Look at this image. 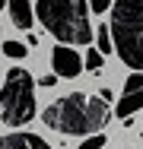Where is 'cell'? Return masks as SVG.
Segmentation results:
<instances>
[{"label": "cell", "mask_w": 143, "mask_h": 149, "mask_svg": "<svg viewBox=\"0 0 143 149\" xmlns=\"http://www.w3.org/2000/svg\"><path fill=\"white\" fill-rule=\"evenodd\" d=\"M41 120L64 136L86 140V136H95L108 127L111 108H108L105 98H92L86 92H67L41 111Z\"/></svg>", "instance_id": "cell-1"}, {"label": "cell", "mask_w": 143, "mask_h": 149, "mask_svg": "<svg viewBox=\"0 0 143 149\" xmlns=\"http://www.w3.org/2000/svg\"><path fill=\"white\" fill-rule=\"evenodd\" d=\"M35 16L60 45L83 48L92 41L89 26V0H38Z\"/></svg>", "instance_id": "cell-2"}, {"label": "cell", "mask_w": 143, "mask_h": 149, "mask_svg": "<svg viewBox=\"0 0 143 149\" xmlns=\"http://www.w3.org/2000/svg\"><path fill=\"white\" fill-rule=\"evenodd\" d=\"M108 26L121 63L143 73V0H114Z\"/></svg>", "instance_id": "cell-3"}, {"label": "cell", "mask_w": 143, "mask_h": 149, "mask_svg": "<svg viewBox=\"0 0 143 149\" xmlns=\"http://www.w3.org/2000/svg\"><path fill=\"white\" fill-rule=\"evenodd\" d=\"M35 118V79L26 67H13L0 86V120L22 127Z\"/></svg>", "instance_id": "cell-4"}, {"label": "cell", "mask_w": 143, "mask_h": 149, "mask_svg": "<svg viewBox=\"0 0 143 149\" xmlns=\"http://www.w3.org/2000/svg\"><path fill=\"white\" fill-rule=\"evenodd\" d=\"M143 108V73H130L127 83H124V92L114 105V114L121 120H130L137 111Z\"/></svg>", "instance_id": "cell-5"}, {"label": "cell", "mask_w": 143, "mask_h": 149, "mask_svg": "<svg viewBox=\"0 0 143 149\" xmlns=\"http://www.w3.org/2000/svg\"><path fill=\"white\" fill-rule=\"evenodd\" d=\"M51 67H54V73L60 79H76L80 73H83L86 60L76 54V48H70V45H57L54 51H51Z\"/></svg>", "instance_id": "cell-6"}, {"label": "cell", "mask_w": 143, "mask_h": 149, "mask_svg": "<svg viewBox=\"0 0 143 149\" xmlns=\"http://www.w3.org/2000/svg\"><path fill=\"white\" fill-rule=\"evenodd\" d=\"M0 149H54V146H48L38 133H29V130H13V133L0 136Z\"/></svg>", "instance_id": "cell-7"}, {"label": "cell", "mask_w": 143, "mask_h": 149, "mask_svg": "<svg viewBox=\"0 0 143 149\" xmlns=\"http://www.w3.org/2000/svg\"><path fill=\"white\" fill-rule=\"evenodd\" d=\"M6 10H10V19L16 29H32V22H35V3L32 0H6Z\"/></svg>", "instance_id": "cell-8"}, {"label": "cell", "mask_w": 143, "mask_h": 149, "mask_svg": "<svg viewBox=\"0 0 143 149\" xmlns=\"http://www.w3.org/2000/svg\"><path fill=\"white\" fill-rule=\"evenodd\" d=\"M95 41H99L95 48H99L102 54H111V51H114V38H111V26H108V22H105V26H99V32H95Z\"/></svg>", "instance_id": "cell-9"}, {"label": "cell", "mask_w": 143, "mask_h": 149, "mask_svg": "<svg viewBox=\"0 0 143 149\" xmlns=\"http://www.w3.org/2000/svg\"><path fill=\"white\" fill-rule=\"evenodd\" d=\"M0 51H3V57H10V60H22L29 54V45H22V41H10V38H6Z\"/></svg>", "instance_id": "cell-10"}, {"label": "cell", "mask_w": 143, "mask_h": 149, "mask_svg": "<svg viewBox=\"0 0 143 149\" xmlns=\"http://www.w3.org/2000/svg\"><path fill=\"white\" fill-rule=\"evenodd\" d=\"M83 60H86V67H89V70H102V63H105V54H102L99 48H89Z\"/></svg>", "instance_id": "cell-11"}, {"label": "cell", "mask_w": 143, "mask_h": 149, "mask_svg": "<svg viewBox=\"0 0 143 149\" xmlns=\"http://www.w3.org/2000/svg\"><path fill=\"white\" fill-rule=\"evenodd\" d=\"M105 146V133H95V136H86L83 143H80V149H102Z\"/></svg>", "instance_id": "cell-12"}, {"label": "cell", "mask_w": 143, "mask_h": 149, "mask_svg": "<svg viewBox=\"0 0 143 149\" xmlns=\"http://www.w3.org/2000/svg\"><path fill=\"white\" fill-rule=\"evenodd\" d=\"M114 6V0H89V10L92 13H108Z\"/></svg>", "instance_id": "cell-13"}, {"label": "cell", "mask_w": 143, "mask_h": 149, "mask_svg": "<svg viewBox=\"0 0 143 149\" xmlns=\"http://www.w3.org/2000/svg\"><path fill=\"white\" fill-rule=\"evenodd\" d=\"M57 79H60L57 73H48V76H41V79H38V86H45V89H51V86L57 83Z\"/></svg>", "instance_id": "cell-14"}, {"label": "cell", "mask_w": 143, "mask_h": 149, "mask_svg": "<svg viewBox=\"0 0 143 149\" xmlns=\"http://www.w3.org/2000/svg\"><path fill=\"white\" fill-rule=\"evenodd\" d=\"M0 13H3V0H0Z\"/></svg>", "instance_id": "cell-15"}, {"label": "cell", "mask_w": 143, "mask_h": 149, "mask_svg": "<svg viewBox=\"0 0 143 149\" xmlns=\"http://www.w3.org/2000/svg\"><path fill=\"white\" fill-rule=\"evenodd\" d=\"M140 140H143V130H140Z\"/></svg>", "instance_id": "cell-16"}]
</instances>
